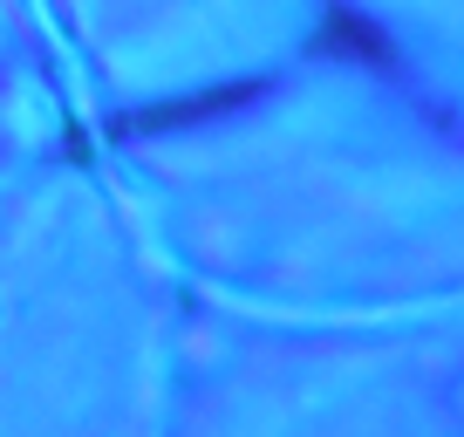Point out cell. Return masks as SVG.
<instances>
[{"mask_svg": "<svg viewBox=\"0 0 464 437\" xmlns=\"http://www.w3.org/2000/svg\"><path fill=\"white\" fill-rule=\"evenodd\" d=\"M260 83H226V89H205V96H178V102H158V110H137V117H116V137H150V131H178V123H198L226 102H253Z\"/></svg>", "mask_w": 464, "mask_h": 437, "instance_id": "cell-2", "label": "cell"}, {"mask_svg": "<svg viewBox=\"0 0 464 437\" xmlns=\"http://www.w3.org/2000/svg\"><path fill=\"white\" fill-rule=\"evenodd\" d=\"M314 55H334V62H369V69H396V42L376 28V21H362L348 0H334L328 15H321V28H314Z\"/></svg>", "mask_w": 464, "mask_h": 437, "instance_id": "cell-1", "label": "cell"}]
</instances>
